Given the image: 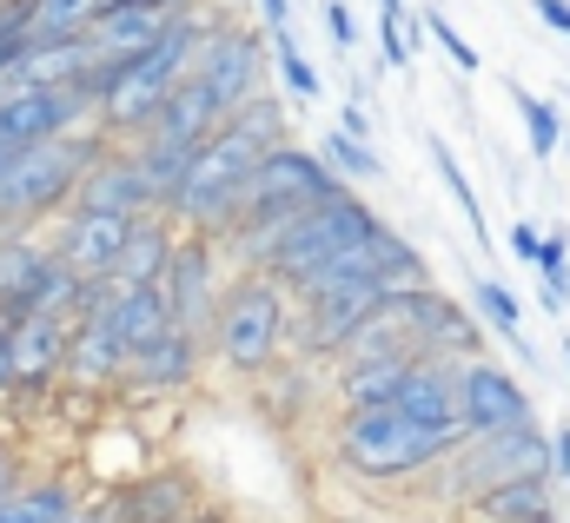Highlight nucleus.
<instances>
[{"label": "nucleus", "mask_w": 570, "mask_h": 523, "mask_svg": "<svg viewBox=\"0 0 570 523\" xmlns=\"http://www.w3.org/2000/svg\"><path fill=\"white\" fill-rule=\"evenodd\" d=\"M458 411H464V431H524L531 424V392L504 365L464 358L458 365Z\"/></svg>", "instance_id": "nucleus-14"}, {"label": "nucleus", "mask_w": 570, "mask_h": 523, "mask_svg": "<svg viewBox=\"0 0 570 523\" xmlns=\"http://www.w3.org/2000/svg\"><path fill=\"white\" fill-rule=\"evenodd\" d=\"M318 166L345 186V179H379L385 172V159L372 152V146H358V139H345V132H325V146H318Z\"/></svg>", "instance_id": "nucleus-31"}, {"label": "nucleus", "mask_w": 570, "mask_h": 523, "mask_svg": "<svg viewBox=\"0 0 570 523\" xmlns=\"http://www.w3.org/2000/svg\"><path fill=\"white\" fill-rule=\"evenodd\" d=\"M379 60H385L392 73H405V67H412V40H405V20H379Z\"/></svg>", "instance_id": "nucleus-36"}, {"label": "nucleus", "mask_w": 570, "mask_h": 523, "mask_svg": "<svg viewBox=\"0 0 570 523\" xmlns=\"http://www.w3.org/2000/svg\"><path fill=\"white\" fill-rule=\"evenodd\" d=\"M379 13H385V20H405V0H379Z\"/></svg>", "instance_id": "nucleus-44"}, {"label": "nucleus", "mask_w": 570, "mask_h": 523, "mask_svg": "<svg viewBox=\"0 0 570 523\" xmlns=\"http://www.w3.org/2000/svg\"><path fill=\"white\" fill-rule=\"evenodd\" d=\"M332 132H345V139L372 146V120H365V107H358V100H345V107H338V127H332Z\"/></svg>", "instance_id": "nucleus-38"}, {"label": "nucleus", "mask_w": 570, "mask_h": 523, "mask_svg": "<svg viewBox=\"0 0 570 523\" xmlns=\"http://www.w3.org/2000/svg\"><path fill=\"white\" fill-rule=\"evenodd\" d=\"M134 239V219H107V213H67L60 219V239L47 246L60 272H73L80 285H107L114 265Z\"/></svg>", "instance_id": "nucleus-13"}, {"label": "nucleus", "mask_w": 570, "mask_h": 523, "mask_svg": "<svg viewBox=\"0 0 570 523\" xmlns=\"http://www.w3.org/2000/svg\"><path fill=\"white\" fill-rule=\"evenodd\" d=\"M219 127H233L239 139H253L259 152L285 146V107H279V93H253V100H246V107H233Z\"/></svg>", "instance_id": "nucleus-29"}, {"label": "nucleus", "mask_w": 570, "mask_h": 523, "mask_svg": "<svg viewBox=\"0 0 570 523\" xmlns=\"http://www.w3.org/2000/svg\"><path fill=\"white\" fill-rule=\"evenodd\" d=\"M20 491V464H13V451L0 444V497H13Z\"/></svg>", "instance_id": "nucleus-43"}, {"label": "nucleus", "mask_w": 570, "mask_h": 523, "mask_svg": "<svg viewBox=\"0 0 570 523\" xmlns=\"http://www.w3.org/2000/svg\"><path fill=\"white\" fill-rule=\"evenodd\" d=\"M67 206H73V213H107V219H146V213H153L134 152H114V146L73 179V199H67Z\"/></svg>", "instance_id": "nucleus-17"}, {"label": "nucleus", "mask_w": 570, "mask_h": 523, "mask_svg": "<svg viewBox=\"0 0 570 523\" xmlns=\"http://www.w3.org/2000/svg\"><path fill=\"white\" fill-rule=\"evenodd\" d=\"M385 219L352 193V186H338L332 199H318V206H305L292 226H285L279 239L266 246V259H259V272L273 278V285H298L305 272H318L325 259H338V253H352V246H365L372 233H379Z\"/></svg>", "instance_id": "nucleus-7"}, {"label": "nucleus", "mask_w": 570, "mask_h": 523, "mask_svg": "<svg viewBox=\"0 0 570 523\" xmlns=\"http://www.w3.org/2000/svg\"><path fill=\"white\" fill-rule=\"evenodd\" d=\"M226 20L199 0V7H186V13H173L166 20V33L134 53V60H114V67H100L94 73V132H140L153 114H159V100L193 73V60H199V47L219 33Z\"/></svg>", "instance_id": "nucleus-1"}, {"label": "nucleus", "mask_w": 570, "mask_h": 523, "mask_svg": "<svg viewBox=\"0 0 570 523\" xmlns=\"http://www.w3.org/2000/svg\"><path fill=\"white\" fill-rule=\"evenodd\" d=\"M292 298H298V352L305 358H325V352H338L365 325V312L385 292L372 278H338V285H318V292H292Z\"/></svg>", "instance_id": "nucleus-12"}, {"label": "nucleus", "mask_w": 570, "mask_h": 523, "mask_svg": "<svg viewBox=\"0 0 570 523\" xmlns=\"http://www.w3.org/2000/svg\"><path fill=\"white\" fill-rule=\"evenodd\" d=\"M511 100H518V114H524V139H531V152L538 159H551L558 146H564V120H558V107H544L538 93H524V87H504Z\"/></svg>", "instance_id": "nucleus-33"}, {"label": "nucleus", "mask_w": 570, "mask_h": 523, "mask_svg": "<svg viewBox=\"0 0 570 523\" xmlns=\"http://www.w3.org/2000/svg\"><path fill=\"white\" fill-rule=\"evenodd\" d=\"M206 511H213V504H206ZM206 511H199V517H186V523H206Z\"/></svg>", "instance_id": "nucleus-46"}, {"label": "nucleus", "mask_w": 570, "mask_h": 523, "mask_svg": "<svg viewBox=\"0 0 570 523\" xmlns=\"http://www.w3.org/2000/svg\"><path fill=\"white\" fill-rule=\"evenodd\" d=\"M558 152H570V132H564V146H558Z\"/></svg>", "instance_id": "nucleus-47"}, {"label": "nucleus", "mask_w": 570, "mask_h": 523, "mask_svg": "<svg viewBox=\"0 0 570 523\" xmlns=\"http://www.w3.org/2000/svg\"><path fill=\"white\" fill-rule=\"evenodd\" d=\"M166 20H173V13H159V7H146V0H100V13L87 20V47H94L100 67L134 60V53H146V47L166 33Z\"/></svg>", "instance_id": "nucleus-19"}, {"label": "nucleus", "mask_w": 570, "mask_h": 523, "mask_svg": "<svg viewBox=\"0 0 570 523\" xmlns=\"http://www.w3.org/2000/svg\"><path fill=\"white\" fill-rule=\"evenodd\" d=\"M285 305L292 292L273 285L266 272H239L233 285H219V305H213V325H206V352L226 365V372H273L285 338Z\"/></svg>", "instance_id": "nucleus-4"}, {"label": "nucleus", "mask_w": 570, "mask_h": 523, "mask_svg": "<svg viewBox=\"0 0 570 523\" xmlns=\"http://www.w3.org/2000/svg\"><path fill=\"white\" fill-rule=\"evenodd\" d=\"M0 338H7V325H0Z\"/></svg>", "instance_id": "nucleus-50"}, {"label": "nucleus", "mask_w": 570, "mask_h": 523, "mask_svg": "<svg viewBox=\"0 0 570 523\" xmlns=\"http://www.w3.org/2000/svg\"><path fill=\"white\" fill-rule=\"evenodd\" d=\"M471 305H478V318H484L491 332H504V345H511L518 358H531V345H524V305H518V292H511V285L478 278V285H471Z\"/></svg>", "instance_id": "nucleus-27"}, {"label": "nucleus", "mask_w": 570, "mask_h": 523, "mask_svg": "<svg viewBox=\"0 0 570 523\" xmlns=\"http://www.w3.org/2000/svg\"><path fill=\"white\" fill-rule=\"evenodd\" d=\"M392 411L412 417L419 431H438L444 444H458V437H464L458 365H451V358H412V372H405V385H399V397H392Z\"/></svg>", "instance_id": "nucleus-15"}, {"label": "nucleus", "mask_w": 570, "mask_h": 523, "mask_svg": "<svg viewBox=\"0 0 570 523\" xmlns=\"http://www.w3.org/2000/svg\"><path fill=\"white\" fill-rule=\"evenodd\" d=\"M511 253H518V259H531V253H538V226H531V219H518V226H511Z\"/></svg>", "instance_id": "nucleus-42"}, {"label": "nucleus", "mask_w": 570, "mask_h": 523, "mask_svg": "<svg viewBox=\"0 0 570 523\" xmlns=\"http://www.w3.org/2000/svg\"><path fill=\"white\" fill-rule=\"evenodd\" d=\"M259 13H266L273 40H292V0H259Z\"/></svg>", "instance_id": "nucleus-40"}, {"label": "nucleus", "mask_w": 570, "mask_h": 523, "mask_svg": "<svg viewBox=\"0 0 570 523\" xmlns=\"http://www.w3.org/2000/svg\"><path fill=\"white\" fill-rule=\"evenodd\" d=\"M193 80L206 87V100L219 107V120H226L233 107H246L253 93H266V47H259V33H246V27L226 20V27L199 47Z\"/></svg>", "instance_id": "nucleus-9"}, {"label": "nucleus", "mask_w": 570, "mask_h": 523, "mask_svg": "<svg viewBox=\"0 0 570 523\" xmlns=\"http://www.w3.org/2000/svg\"><path fill=\"white\" fill-rule=\"evenodd\" d=\"M120 372H127L120 345H114L94 318H73V332H67V358H60V378H73V385H114Z\"/></svg>", "instance_id": "nucleus-24"}, {"label": "nucleus", "mask_w": 570, "mask_h": 523, "mask_svg": "<svg viewBox=\"0 0 570 523\" xmlns=\"http://www.w3.org/2000/svg\"><path fill=\"white\" fill-rule=\"evenodd\" d=\"M94 13H100V0H33V13H27V40H67V33H87Z\"/></svg>", "instance_id": "nucleus-30"}, {"label": "nucleus", "mask_w": 570, "mask_h": 523, "mask_svg": "<svg viewBox=\"0 0 570 523\" xmlns=\"http://www.w3.org/2000/svg\"><path fill=\"white\" fill-rule=\"evenodd\" d=\"M325 523H372V517H325Z\"/></svg>", "instance_id": "nucleus-45"}, {"label": "nucleus", "mask_w": 570, "mask_h": 523, "mask_svg": "<svg viewBox=\"0 0 570 523\" xmlns=\"http://www.w3.org/2000/svg\"><path fill=\"white\" fill-rule=\"evenodd\" d=\"M0 444H7V437H0Z\"/></svg>", "instance_id": "nucleus-51"}, {"label": "nucleus", "mask_w": 570, "mask_h": 523, "mask_svg": "<svg viewBox=\"0 0 570 523\" xmlns=\"http://www.w3.org/2000/svg\"><path fill=\"white\" fill-rule=\"evenodd\" d=\"M7 159H13V152H0V166H7Z\"/></svg>", "instance_id": "nucleus-49"}, {"label": "nucleus", "mask_w": 570, "mask_h": 523, "mask_svg": "<svg viewBox=\"0 0 570 523\" xmlns=\"http://www.w3.org/2000/svg\"><path fill=\"white\" fill-rule=\"evenodd\" d=\"M87 318L120 345V358H134L140 345H153L166 332V305H159V285H94V305Z\"/></svg>", "instance_id": "nucleus-16"}, {"label": "nucleus", "mask_w": 570, "mask_h": 523, "mask_svg": "<svg viewBox=\"0 0 570 523\" xmlns=\"http://www.w3.org/2000/svg\"><path fill=\"white\" fill-rule=\"evenodd\" d=\"M531 265H538V278H544V305L564 312L570 305V246H564V233H538Z\"/></svg>", "instance_id": "nucleus-32"}, {"label": "nucleus", "mask_w": 570, "mask_h": 523, "mask_svg": "<svg viewBox=\"0 0 570 523\" xmlns=\"http://www.w3.org/2000/svg\"><path fill=\"white\" fill-rule=\"evenodd\" d=\"M332 451L358 484H419L451 444L438 431H419L412 417H399L392 404H379V411H345L332 431Z\"/></svg>", "instance_id": "nucleus-3"}, {"label": "nucleus", "mask_w": 570, "mask_h": 523, "mask_svg": "<svg viewBox=\"0 0 570 523\" xmlns=\"http://www.w3.org/2000/svg\"><path fill=\"white\" fill-rule=\"evenodd\" d=\"M405 372H412V358H338L332 392H338L345 411H379V404H392V397H399Z\"/></svg>", "instance_id": "nucleus-23"}, {"label": "nucleus", "mask_w": 570, "mask_h": 523, "mask_svg": "<svg viewBox=\"0 0 570 523\" xmlns=\"http://www.w3.org/2000/svg\"><path fill=\"white\" fill-rule=\"evenodd\" d=\"M253 166H259V146L239 139L233 127H219L213 139H199L193 159H186V172H179V193H173L166 219H179V226L199 233V239L233 233V219H239V193H246Z\"/></svg>", "instance_id": "nucleus-6"}, {"label": "nucleus", "mask_w": 570, "mask_h": 523, "mask_svg": "<svg viewBox=\"0 0 570 523\" xmlns=\"http://www.w3.org/2000/svg\"><path fill=\"white\" fill-rule=\"evenodd\" d=\"M173 239H179L173 219H159V213L134 219V239H127V253H120V265H114L107 285H159V272L173 259Z\"/></svg>", "instance_id": "nucleus-25"}, {"label": "nucleus", "mask_w": 570, "mask_h": 523, "mask_svg": "<svg viewBox=\"0 0 570 523\" xmlns=\"http://www.w3.org/2000/svg\"><path fill=\"white\" fill-rule=\"evenodd\" d=\"M114 139L107 132H67V139H47V146H27L0 166V233H20L47 213H60L73 199V179L107 152Z\"/></svg>", "instance_id": "nucleus-5"}, {"label": "nucleus", "mask_w": 570, "mask_h": 523, "mask_svg": "<svg viewBox=\"0 0 570 523\" xmlns=\"http://www.w3.org/2000/svg\"><path fill=\"white\" fill-rule=\"evenodd\" d=\"M67 332H73V325L40 318V312H27V318H13V325H7V372H13V392H40V385H53V378H60Z\"/></svg>", "instance_id": "nucleus-18"}, {"label": "nucleus", "mask_w": 570, "mask_h": 523, "mask_svg": "<svg viewBox=\"0 0 570 523\" xmlns=\"http://www.w3.org/2000/svg\"><path fill=\"white\" fill-rule=\"evenodd\" d=\"M551 484H570V424L551 431Z\"/></svg>", "instance_id": "nucleus-39"}, {"label": "nucleus", "mask_w": 570, "mask_h": 523, "mask_svg": "<svg viewBox=\"0 0 570 523\" xmlns=\"http://www.w3.org/2000/svg\"><path fill=\"white\" fill-rule=\"evenodd\" d=\"M365 265H372V278H379V292H419L431 285V265L392 233V226H379L372 233V246H365Z\"/></svg>", "instance_id": "nucleus-26"}, {"label": "nucleus", "mask_w": 570, "mask_h": 523, "mask_svg": "<svg viewBox=\"0 0 570 523\" xmlns=\"http://www.w3.org/2000/svg\"><path fill=\"white\" fill-rule=\"evenodd\" d=\"M213 132H219V107H213V100H206V87H199V80L186 73V80H179V87H173V93L159 100V114H153V120H146V127L134 132V139L199 146V139H213Z\"/></svg>", "instance_id": "nucleus-22"}, {"label": "nucleus", "mask_w": 570, "mask_h": 523, "mask_svg": "<svg viewBox=\"0 0 570 523\" xmlns=\"http://www.w3.org/2000/svg\"><path fill=\"white\" fill-rule=\"evenodd\" d=\"M464 517L471 523H558L564 517V504H558L551 471H538V477H518V484H498V491L471 497Z\"/></svg>", "instance_id": "nucleus-21"}, {"label": "nucleus", "mask_w": 570, "mask_h": 523, "mask_svg": "<svg viewBox=\"0 0 570 523\" xmlns=\"http://www.w3.org/2000/svg\"><path fill=\"white\" fill-rule=\"evenodd\" d=\"M67 132H94V80L0 93V152H27V146L67 139Z\"/></svg>", "instance_id": "nucleus-8"}, {"label": "nucleus", "mask_w": 570, "mask_h": 523, "mask_svg": "<svg viewBox=\"0 0 570 523\" xmlns=\"http://www.w3.org/2000/svg\"><path fill=\"white\" fill-rule=\"evenodd\" d=\"M431 166H438V179H444V193L458 199V213H464V226H471V239L478 246H491V226H484V206H478V193H471V179H464V166H458V152L444 146V132H431Z\"/></svg>", "instance_id": "nucleus-28"}, {"label": "nucleus", "mask_w": 570, "mask_h": 523, "mask_svg": "<svg viewBox=\"0 0 570 523\" xmlns=\"http://www.w3.org/2000/svg\"><path fill=\"white\" fill-rule=\"evenodd\" d=\"M538 471H551V437L538 424H524V431H464L425 471V497L464 511L471 497H484L498 484H518V477H538Z\"/></svg>", "instance_id": "nucleus-2"}, {"label": "nucleus", "mask_w": 570, "mask_h": 523, "mask_svg": "<svg viewBox=\"0 0 570 523\" xmlns=\"http://www.w3.org/2000/svg\"><path fill=\"white\" fill-rule=\"evenodd\" d=\"M199 352H206V338H193V332H159L153 345H140L134 358H127V372L120 378H134L140 392H186L193 378H199Z\"/></svg>", "instance_id": "nucleus-20"}, {"label": "nucleus", "mask_w": 570, "mask_h": 523, "mask_svg": "<svg viewBox=\"0 0 570 523\" xmlns=\"http://www.w3.org/2000/svg\"><path fill=\"white\" fill-rule=\"evenodd\" d=\"M531 7H538V20H544L551 33H564L570 40V0H531Z\"/></svg>", "instance_id": "nucleus-41"}, {"label": "nucleus", "mask_w": 570, "mask_h": 523, "mask_svg": "<svg viewBox=\"0 0 570 523\" xmlns=\"http://www.w3.org/2000/svg\"><path fill=\"white\" fill-rule=\"evenodd\" d=\"M273 67H279V80H285V93L305 107V100H318V73H312V60L298 53V33L292 40H273Z\"/></svg>", "instance_id": "nucleus-34"}, {"label": "nucleus", "mask_w": 570, "mask_h": 523, "mask_svg": "<svg viewBox=\"0 0 570 523\" xmlns=\"http://www.w3.org/2000/svg\"><path fill=\"white\" fill-rule=\"evenodd\" d=\"M425 33L438 40V53H451V67H458V73H478V67H484V60H478V47H471V40H464V33H458L438 7L425 13Z\"/></svg>", "instance_id": "nucleus-35"}, {"label": "nucleus", "mask_w": 570, "mask_h": 523, "mask_svg": "<svg viewBox=\"0 0 570 523\" xmlns=\"http://www.w3.org/2000/svg\"><path fill=\"white\" fill-rule=\"evenodd\" d=\"M325 33H332V47H338V53H352V47H358V20H352V7H345V0H325Z\"/></svg>", "instance_id": "nucleus-37"}, {"label": "nucleus", "mask_w": 570, "mask_h": 523, "mask_svg": "<svg viewBox=\"0 0 570 523\" xmlns=\"http://www.w3.org/2000/svg\"><path fill=\"white\" fill-rule=\"evenodd\" d=\"M564 365H570V338H564Z\"/></svg>", "instance_id": "nucleus-48"}, {"label": "nucleus", "mask_w": 570, "mask_h": 523, "mask_svg": "<svg viewBox=\"0 0 570 523\" xmlns=\"http://www.w3.org/2000/svg\"><path fill=\"white\" fill-rule=\"evenodd\" d=\"M213 272H219V265H213V239H199V233H179V239H173V259L159 272V305H166V325H173V332L206 338L213 305H219V278H213Z\"/></svg>", "instance_id": "nucleus-10"}, {"label": "nucleus", "mask_w": 570, "mask_h": 523, "mask_svg": "<svg viewBox=\"0 0 570 523\" xmlns=\"http://www.w3.org/2000/svg\"><path fill=\"white\" fill-rule=\"evenodd\" d=\"M206 511V491L186 464H166V471H146L134 484L107 491L94 504V523H186Z\"/></svg>", "instance_id": "nucleus-11"}]
</instances>
